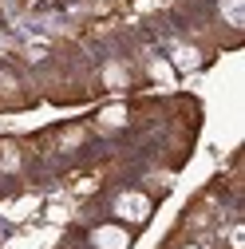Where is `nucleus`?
Returning a JSON list of instances; mask_svg holds the SVG:
<instances>
[{
    "label": "nucleus",
    "mask_w": 245,
    "mask_h": 249,
    "mask_svg": "<svg viewBox=\"0 0 245 249\" xmlns=\"http://www.w3.org/2000/svg\"><path fill=\"white\" fill-rule=\"evenodd\" d=\"M241 4H245V0H222V16H226L233 28L241 24Z\"/></svg>",
    "instance_id": "nucleus-3"
},
{
    "label": "nucleus",
    "mask_w": 245,
    "mask_h": 249,
    "mask_svg": "<svg viewBox=\"0 0 245 249\" xmlns=\"http://www.w3.org/2000/svg\"><path fill=\"white\" fill-rule=\"evenodd\" d=\"M186 249H194V245H186Z\"/></svg>",
    "instance_id": "nucleus-5"
},
{
    "label": "nucleus",
    "mask_w": 245,
    "mask_h": 249,
    "mask_svg": "<svg viewBox=\"0 0 245 249\" xmlns=\"http://www.w3.org/2000/svg\"><path fill=\"white\" fill-rule=\"evenodd\" d=\"M115 213L122 217V222H146L150 217V198L146 194H119L115 198Z\"/></svg>",
    "instance_id": "nucleus-1"
},
{
    "label": "nucleus",
    "mask_w": 245,
    "mask_h": 249,
    "mask_svg": "<svg viewBox=\"0 0 245 249\" xmlns=\"http://www.w3.org/2000/svg\"><path fill=\"white\" fill-rule=\"evenodd\" d=\"M91 241H95V249H127L131 245V233L122 226H99L95 233H91Z\"/></svg>",
    "instance_id": "nucleus-2"
},
{
    "label": "nucleus",
    "mask_w": 245,
    "mask_h": 249,
    "mask_svg": "<svg viewBox=\"0 0 245 249\" xmlns=\"http://www.w3.org/2000/svg\"><path fill=\"white\" fill-rule=\"evenodd\" d=\"M174 64L178 68H194L198 64V52L194 48H174Z\"/></svg>",
    "instance_id": "nucleus-4"
}]
</instances>
